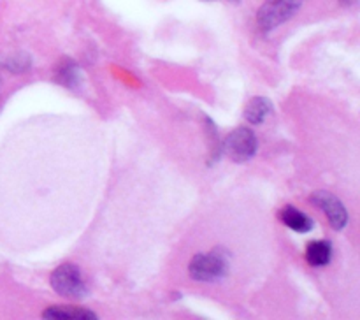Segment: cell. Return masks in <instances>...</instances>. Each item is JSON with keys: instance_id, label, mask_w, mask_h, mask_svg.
Here are the masks:
<instances>
[{"instance_id": "cell-4", "label": "cell", "mask_w": 360, "mask_h": 320, "mask_svg": "<svg viewBox=\"0 0 360 320\" xmlns=\"http://www.w3.org/2000/svg\"><path fill=\"white\" fill-rule=\"evenodd\" d=\"M257 150H259V141L250 129L234 130L229 134L224 143V153H227L236 162L252 160Z\"/></svg>"}, {"instance_id": "cell-2", "label": "cell", "mask_w": 360, "mask_h": 320, "mask_svg": "<svg viewBox=\"0 0 360 320\" xmlns=\"http://www.w3.org/2000/svg\"><path fill=\"white\" fill-rule=\"evenodd\" d=\"M51 287L55 288L56 294L69 299H83L88 294V288L83 280V274H81V269L69 262L62 264V266L53 271Z\"/></svg>"}, {"instance_id": "cell-8", "label": "cell", "mask_w": 360, "mask_h": 320, "mask_svg": "<svg viewBox=\"0 0 360 320\" xmlns=\"http://www.w3.org/2000/svg\"><path fill=\"white\" fill-rule=\"evenodd\" d=\"M333 245L329 241H311L309 243L308 250H306V260L311 266L322 267L333 260Z\"/></svg>"}, {"instance_id": "cell-7", "label": "cell", "mask_w": 360, "mask_h": 320, "mask_svg": "<svg viewBox=\"0 0 360 320\" xmlns=\"http://www.w3.org/2000/svg\"><path fill=\"white\" fill-rule=\"evenodd\" d=\"M280 218L288 229H292V231L295 232H309L315 227V222H313L308 215L302 213V211H299L297 207L294 206L283 207L280 213Z\"/></svg>"}, {"instance_id": "cell-6", "label": "cell", "mask_w": 360, "mask_h": 320, "mask_svg": "<svg viewBox=\"0 0 360 320\" xmlns=\"http://www.w3.org/2000/svg\"><path fill=\"white\" fill-rule=\"evenodd\" d=\"M44 319L51 320H95L97 315L90 309L77 308V306H51L42 313Z\"/></svg>"}, {"instance_id": "cell-10", "label": "cell", "mask_w": 360, "mask_h": 320, "mask_svg": "<svg viewBox=\"0 0 360 320\" xmlns=\"http://www.w3.org/2000/svg\"><path fill=\"white\" fill-rule=\"evenodd\" d=\"M77 79H79V72H77L76 67H65V70H63V81H65L67 84H70V87H74Z\"/></svg>"}, {"instance_id": "cell-1", "label": "cell", "mask_w": 360, "mask_h": 320, "mask_svg": "<svg viewBox=\"0 0 360 320\" xmlns=\"http://www.w3.org/2000/svg\"><path fill=\"white\" fill-rule=\"evenodd\" d=\"M188 271L193 280L204 281V283L224 280L229 273V253L224 250L199 253L192 259Z\"/></svg>"}, {"instance_id": "cell-11", "label": "cell", "mask_w": 360, "mask_h": 320, "mask_svg": "<svg viewBox=\"0 0 360 320\" xmlns=\"http://www.w3.org/2000/svg\"><path fill=\"white\" fill-rule=\"evenodd\" d=\"M231 2H234V4H238V2H241V0H231Z\"/></svg>"}, {"instance_id": "cell-9", "label": "cell", "mask_w": 360, "mask_h": 320, "mask_svg": "<svg viewBox=\"0 0 360 320\" xmlns=\"http://www.w3.org/2000/svg\"><path fill=\"white\" fill-rule=\"evenodd\" d=\"M273 111V102L267 97H255L248 102L245 109V116L250 123L253 125H259L264 120L267 118V115Z\"/></svg>"}, {"instance_id": "cell-5", "label": "cell", "mask_w": 360, "mask_h": 320, "mask_svg": "<svg viewBox=\"0 0 360 320\" xmlns=\"http://www.w3.org/2000/svg\"><path fill=\"white\" fill-rule=\"evenodd\" d=\"M311 200L315 206H319L320 210L327 215V220L330 222V225H333L336 231H343V229L347 227L348 211H347V207L343 206V203H341V200L338 199L334 193L320 190V192L313 193Z\"/></svg>"}, {"instance_id": "cell-3", "label": "cell", "mask_w": 360, "mask_h": 320, "mask_svg": "<svg viewBox=\"0 0 360 320\" xmlns=\"http://www.w3.org/2000/svg\"><path fill=\"white\" fill-rule=\"evenodd\" d=\"M304 0H266L257 14L260 30L271 32L290 20L299 9H301Z\"/></svg>"}, {"instance_id": "cell-12", "label": "cell", "mask_w": 360, "mask_h": 320, "mask_svg": "<svg viewBox=\"0 0 360 320\" xmlns=\"http://www.w3.org/2000/svg\"><path fill=\"white\" fill-rule=\"evenodd\" d=\"M343 2H354V0H343Z\"/></svg>"}]
</instances>
